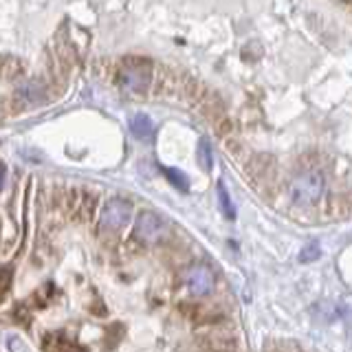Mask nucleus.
<instances>
[{
  "mask_svg": "<svg viewBox=\"0 0 352 352\" xmlns=\"http://www.w3.org/2000/svg\"><path fill=\"white\" fill-rule=\"evenodd\" d=\"M42 91H44L42 84L31 82V84H27V86H22V88H20V91H18V97H22V102H25V104L36 106V104H40L42 99H44Z\"/></svg>",
  "mask_w": 352,
  "mask_h": 352,
  "instance_id": "nucleus-8",
  "label": "nucleus"
},
{
  "mask_svg": "<svg viewBox=\"0 0 352 352\" xmlns=\"http://www.w3.org/2000/svg\"><path fill=\"white\" fill-rule=\"evenodd\" d=\"M132 216V205L121 198H113L108 201L106 207L102 209V218H99V227L102 229H121L128 225V220Z\"/></svg>",
  "mask_w": 352,
  "mask_h": 352,
  "instance_id": "nucleus-3",
  "label": "nucleus"
},
{
  "mask_svg": "<svg viewBox=\"0 0 352 352\" xmlns=\"http://www.w3.org/2000/svg\"><path fill=\"white\" fill-rule=\"evenodd\" d=\"M165 234V220L154 212L139 214L135 223V236L143 242H157Z\"/></svg>",
  "mask_w": 352,
  "mask_h": 352,
  "instance_id": "nucleus-4",
  "label": "nucleus"
},
{
  "mask_svg": "<svg viewBox=\"0 0 352 352\" xmlns=\"http://www.w3.org/2000/svg\"><path fill=\"white\" fill-rule=\"evenodd\" d=\"M165 179H168L176 190H181V192H187L190 190V181H187V176L179 170H165Z\"/></svg>",
  "mask_w": 352,
  "mask_h": 352,
  "instance_id": "nucleus-9",
  "label": "nucleus"
},
{
  "mask_svg": "<svg viewBox=\"0 0 352 352\" xmlns=\"http://www.w3.org/2000/svg\"><path fill=\"white\" fill-rule=\"evenodd\" d=\"M198 157H201V165L205 170H212V148H209L207 141L198 143Z\"/></svg>",
  "mask_w": 352,
  "mask_h": 352,
  "instance_id": "nucleus-11",
  "label": "nucleus"
},
{
  "mask_svg": "<svg viewBox=\"0 0 352 352\" xmlns=\"http://www.w3.org/2000/svg\"><path fill=\"white\" fill-rule=\"evenodd\" d=\"M3 183H5V165L0 163V190H3Z\"/></svg>",
  "mask_w": 352,
  "mask_h": 352,
  "instance_id": "nucleus-13",
  "label": "nucleus"
},
{
  "mask_svg": "<svg viewBox=\"0 0 352 352\" xmlns=\"http://www.w3.org/2000/svg\"><path fill=\"white\" fill-rule=\"evenodd\" d=\"M308 258H311V260L319 258V247H317V245H311V247H306V249L302 251L300 260H302V262H308Z\"/></svg>",
  "mask_w": 352,
  "mask_h": 352,
  "instance_id": "nucleus-12",
  "label": "nucleus"
},
{
  "mask_svg": "<svg viewBox=\"0 0 352 352\" xmlns=\"http://www.w3.org/2000/svg\"><path fill=\"white\" fill-rule=\"evenodd\" d=\"M130 130L132 135L139 137V139H150L152 132H154V121L148 115H135L130 119Z\"/></svg>",
  "mask_w": 352,
  "mask_h": 352,
  "instance_id": "nucleus-6",
  "label": "nucleus"
},
{
  "mask_svg": "<svg viewBox=\"0 0 352 352\" xmlns=\"http://www.w3.org/2000/svg\"><path fill=\"white\" fill-rule=\"evenodd\" d=\"M214 273L209 271L205 264H194L192 269H187L185 273V284L190 286V291L196 297H205L214 291Z\"/></svg>",
  "mask_w": 352,
  "mask_h": 352,
  "instance_id": "nucleus-5",
  "label": "nucleus"
},
{
  "mask_svg": "<svg viewBox=\"0 0 352 352\" xmlns=\"http://www.w3.org/2000/svg\"><path fill=\"white\" fill-rule=\"evenodd\" d=\"M207 348L212 352H236V339L225 333H214L207 339Z\"/></svg>",
  "mask_w": 352,
  "mask_h": 352,
  "instance_id": "nucleus-7",
  "label": "nucleus"
},
{
  "mask_svg": "<svg viewBox=\"0 0 352 352\" xmlns=\"http://www.w3.org/2000/svg\"><path fill=\"white\" fill-rule=\"evenodd\" d=\"M324 194V176L315 170H306L291 181V196L297 203H315Z\"/></svg>",
  "mask_w": 352,
  "mask_h": 352,
  "instance_id": "nucleus-2",
  "label": "nucleus"
},
{
  "mask_svg": "<svg viewBox=\"0 0 352 352\" xmlns=\"http://www.w3.org/2000/svg\"><path fill=\"white\" fill-rule=\"evenodd\" d=\"M152 82V69L143 60H128L119 69V86L130 93H143Z\"/></svg>",
  "mask_w": 352,
  "mask_h": 352,
  "instance_id": "nucleus-1",
  "label": "nucleus"
},
{
  "mask_svg": "<svg viewBox=\"0 0 352 352\" xmlns=\"http://www.w3.org/2000/svg\"><path fill=\"white\" fill-rule=\"evenodd\" d=\"M218 201H220V207H223V212L227 214V218H236V207H234V203H231L229 192L223 183L218 185Z\"/></svg>",
  "mask_w": 352,
  "mask_h": 352,
  "instance_id": "nucleus-10",
  "label": "nucleus"
}]
</instances>
